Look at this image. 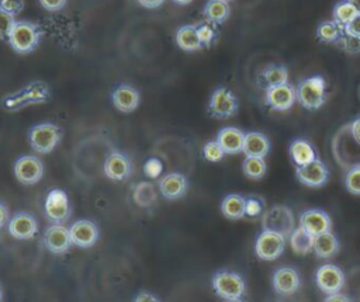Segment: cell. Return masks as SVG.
I'll use <instances>...</instances> for the list:
<instances>
[{
	"label": "cell",
	"mask_w": 360,
	"mask_h": 302,
	"mask_svg": "<svg viewBox=\"0 0 360 302\" xmlns=\"http://www.w3.org/2000/svg\"><path fill=\"white\" fill-rule=\"evenodd\" d=\"M51 96L52 93L49 86L42 80H35L24 86L21 90L4 96L1 105L6 111H18L27 105L48 103Z\"/></svg>",
	"instance_id": "6da1fadb"
},
{
	"label": "cell",
	"mask_w": 360,
	"mask_h": 302,
	"mask_svg": "<svg viewBox=\"0 0 360 302\" xmlns=\"http://www.w3.org/2000/svg\"><path fill=\"white\" fill-rule=\"evenodd\" d=\"M333 155L343 169L360 166V143L354 139L350 124L345 125L333 138Z\"/></svg>",
	"instance_id": "7a4b0ae2"
},
{
	"label": "cell",
	"mask_w": 360,
	"mask_h": 302,
	"mask_svg": "<svg viewBox=\"0 0 360 302\" xmlns=\"http://www.w3.org/2000/svg\"><path fill=\"white\" fill-rule=\"evenodd\" d=\"M7 41L14 52L21 55L31 53L38 48L41 41L39 27L31 21H15Z\"/></svg>",
	"instance_id": "3957f363"
},
{
	"label": "cell",
	"mask_w": 360,
	"mask_h": 302,
	"mask_svg": "<svg viewBox=\"0 0 360 302\" xmlns=\"http://www.w3.org/2000/svg\"><path fill=\"white\" fill-rule=\"evenodd\" d=\"M297 100L307 110H318L326 100L325 79L322 76H312L304 79L297 86Z\"/></svg>",
	"instance_id": "277c9868"
},
{
	"label": "cell",
	"mask_w": 360,
	"mask_h": 302,
	"mask_svg": "<svg viewBox=\"0 0 360 302\" xmlns=\"http://www.w3.org/2000/svg\"><path fill=\"white\" fill-rule=\"evenodd\" d=\"M62 138V129L55 124H38L34 125L28 132V140L31 147L37 153H51Z\"/></svg>",
	"instance_id": "5b68a950"
},
{
	"label": "cell",
	"mask_w": 360,
	"mask_h": 302,
	"mask_svg": "<svg viewBox=\"0 0 360 302\" xmlns=\"http://www.w3.org/2000/svg\"><path fill=\"white\" fill-rule=\"evenodd\" d=\"M294 214L292 211L285 205H274L262 216V226L263 230H271L283 237H288L291 232L294 230Z\"/></svg>",
	"instance_id": "8992f818"
},
{
	"label": "cell",
	"mask_w": 360,
	"mask_h": 302,
	"mask_svg": "<svg viewBox=\"0 0 360 302\" xmlns=\"http://www.w3.org/2000/svg\"><path fill=\"white\" fill-rule=\"evenodd\" d=\"M212 288L225 301H240L245 295L243 278L232 271H218L212 277Z\"/></svg>",
	"instance_id": "52a82bcc"
},
{
	"label": "cell",
	"mask_w": 360,
	"mask_h": 302,
	"mask_svg": "<svg viewBox=\"0 0 360 302\" xmlns=\"http://www.w3.org/2000/svg\"><path fill=\"white\" fill-rule=\"evenodd\" d=\"M208 111L214 118L219 119L233 117L238 112V100L229 88L218 87L210 98Z\"/></svg>",
	"instance_id": "ba28073f"
},
{
	"label": "cell",
	"mask_w": 360,
	"mask_h": 302,
	"mask_svg": "<svg viewBox=\"0 0 360 302\" xmlns=\"http://www.w3.org/2000/svg\"><path fill=\"white\" fill-rule=\"evenodd\" d=\"M44 174V164L42 162L31 155L21 156L17 159L14 164V176L15 178L25 185L37 184Z\"/></svg>",
	"instance_id": "9c48e42d"
},
{
	"label": "cell",
	"mask_w": 360,
	"mask_h": 302,
	"mask_svg": "<svg viewBox=\"0 0 360 302\" xmlns=\"http://www.w3.org/2000/svg\"><path fill=\"white\" fill-rule=\"evenodd\" d=\"M284 240L285 237H283L276 232L263 230L256 239L255 251L257 257L262 260H266V261L276 260L277 257H280V254L284 250Z\"/></svg>",
	"instance_id": "30bf717a"
},
{
	"label": "cell",
	"mask_w": 360,
	"mask_h": 302,
	"mask_svg": "<svg viewBox=\"0 0 360 302\" xmlns=\"http://www.w3.org/2000/svg\"><path fill=\"white\" fill-rule=\"evenodd\" d=\"M45 212L46 216L55 223H62L70 218L72 209L68 199V195L62 190H51L45 199Z\"/></svg>",
	"instance_id": "8fae6325"
},
{
	"label": "cell",
	"mask_w": 360,
	"mask_h": 302,
	"mask_svg": "<svg viewBox=\"0 0 360 302\" xmlns=\"http://www.w3.org/2000/svg\"><path fill=\"white\" fill-rule=\"evenodd\" d=\"M316 285L321 288L322 292L333 294L339 292L345 285V274L338 265L325 264L321 265L315 274Z\"/></svg>",
	"instance_id": "7c38bea8"
},
{
	"label": "cell",
	"mask_w": 360,
	"mask_h": 302,
	"mask_svg": "<svg viewBox=\"0 0 360 302\" xmlns=\"http://www.w3.org/2000/svg\"><path fill=\"white\" fill-rule=\"evenodd\" d=\"M295 174L300 183H302L307 187L316 188L326 184L329 171L319 159H315L305 166H297Z\"/></svg>",
	"instance_id": "4fadbf2b"
},
{
	"label": "cell",
	"mask_w": 360,
	"mask_h": 302,
	"mask_svg": "<svg viewBox=\"0 0 360 302\" xmlns=\"http://www.w3.org/2000/svg\"><path fill=\"white\" fill-rule=\"evenodd\" d=\"M295 98H297V91L288 83L270 86L266 90V104L278 111H285L291 108Z\"/></svg>",
	"instance_id": "5bb4252c"
},
{
	"label": "cell",
	"mask_w": 360,
	"mask_h": 302,
	"mask_svg": "<svg viewBox=\"0 0 360 302\" xmlns=\"http://www.w3.org/2000/svg\"><path fill=\"white\" fill-rule=\"evenodd\" d=\"M8 232L14 239L28 240L34 237L38 232L37 219L28 212H17L8 221Z\"/></svg>",
	"instance_id": "9a60e30c"
},
{
	"label": "cell",
	"mask_w": 360,
	"mask_h": 302,
	"mask_svg": "<svg viewBox=\"0 0 360 302\" xmlns=\"http://www.w3.org/2000/svg\"><path fill=\"white\" fill-rule=\"evenodd\" d=\"M44 243L46 249L53 254H63L73 244L69 229L59 223L46 228L44 233Z\"/></svg>",
	"instance_id": "2e32d148"
},
{
	"label": "cell",
	"mask_w": 360,
	"mask_h": 302,
	"mask_svg": "<svg viewBox=\"0 0 360 302\" xmlns=\"http://www.w3.org/2000/svg\"><path fill=\"white\" fill-rule=\"evenodd\" d=\"M72 243L77 247H91L98 239V229L91 221L80 219L69 228Z\"/></svg>",
	"instance_id": "e0dca14e"
},
{
	"label": "cell",
	"mask_w": 360,
	"mask_h": 302,
	"mask_svg": "<svg viewBox=\"0 0 360 302\" xmlns=\"http://www.w3.org/2000/svg\"><path fill=\"white\" fill-rule=\"evenodd\" d=\"M300 226L307 229L314 236H318L330 230L332 221L322 209H308L300 215Z\"/></svg>",
	"instance_id": "ac0fdd59"
},
{
	"label": "cell",
	"mask_w": 360,
	"mask_h": 302,
	"mask_svg": "<svg viewBox=\"0 0 360 302\" xmlns=\"http://www.w3.org/2000/svg\"><path fill=\"white\" fill-rule=\"evenodd\" d=\"M112 104L114 107L125 114H129L132 111H135L139 105V91L129 86V84H121L118 86L114 91H112Z\"/></svg>",
	"instance_id": "d6986e66"
},
{
	"label": "cell",
	"mask_w": 360,
	"mask_h": 302,
	"mask_svg": "<svg viewBox=\"0 0 360 302\" xmlns=\"http://www.w3.org/2000/svg\"><path fill=\"white\" fill-rule=\"evenodd\" d=\"M300 287V277L294 268L281 267L273 274V288L278 295H292Z\"/></svg>",
	"instance_id": "ffe728a7"
},
{
	"label": "cell",
	"mask_w": 360,
	"mask_h": 302,
	"mask_svg": "<svg viewBox=\"0 0 360 302\" xmlns=\"http://www.w3.org/2000/svg\"><path fill=\"white\" fill-rule=\"evenodd\" d=\"M159 190L167 199H179L187 191V178L180 173H170L159 180Z\"/></svg>",
	"instance_id": "44dd1931"
},
{
	"label": "cell",
	"mask_w": 360,
	"mask_h": 302,
	"mask_svg": "<svg viewBox=\"0 0 360 302\" xmlns=\"http://www.w3.org/2000/svg\"><path fill=\"white\" fill-rule=\"evenodd\" d=\"M243 140H245V133L240 129L233 126L222 128L217 136V142L228 155H236L242 152Z\"/></svg>",
	"instance_id": "7402d4cb"
},
{
	"label": "cell",
	"mask_w": 360,
	"mask_h": 302,
	"mask_svg": "<svg viewBox=\"0 0 360 302\" xmlns=\"http://www.w3.org/2000/svg\"><path fill=\"white\" fill-rule=\"evenodd\" d=\"M129 171H131L129 160L122 153H118V152L111 153L104 163V173L111 180L122 181L129 176Z\"/></svg>",
	"instance_id": "603a6c76"
},
{
	"label": "cell",
	"mask_w": 360,
	"mask_h": 302,
	"mask_svg": "<svg viewBox=\"0 0 360 302\" xmlns=\"http://www.w3.org/2000/svg\"><path fill=\"white\" fill-rule=\"evenodd\" d=\"M270 150V140L262 132H248L242 152L249 157H264Z\"/></svg>",
	"instance_id": "cb8c5ba5"
},
{
	"label": "cell",
	"mask_w": 360,
	"mask_h": 302,
	"mask_svg": "<svg viewBox=\"0 0 360 302\" xmlns=\"http://www.w3.org/2000/svg\"><path fill=\"white\" fill-rule=\"evenodd\" d=\"M176 44L186 52H195L202 48V44L197 34V25H181L176 32Z\"/></svg>",
	"instance_id": "d4e9b609"
},
{
	"label": "cell",
	"mask_w": 360,
	"mask_h": 302,
	"mask_svg": "<svg viewBox=\"0 0 360 302\" xmlns=\"http://www.w3.org/2000/svg\"><path fill=\"white\" fill-rule=\"evenodd\" d=\"M290 156L295 166H305L316 159V153L314 146L301 138H297L290 145Z\"/></svg>",
	"instance_id": "484cf974"
},
{
	"label": "cell",
	"mask_w": 360,
	"mask_h": 302,
	"mask_svg": "<svg viewBox=\"0 0 360 302\" xmlns=\"http://www.w3.org/2000/svg\"><path fill=\"white\" fill-rule=\"evenodd\" d=\"M314 242L315 236L302 226H298L290 235L291 249L297 254H308L311 250H314Z\"/></svg>",
	"instance_id": "4316f807"
},
{
	"label": "cell",
	"mask_w": 360,
	"mask_h": 302,
	"mask_svg": "<svg viewBox=\"0 0 360 302\" xmlns=\"http://www.w3.org/2000/svg\"><path fill=\"white\" fill-rule=\"evenodd\" d=\"M221 212L225 218L236 221L245 216V198L239 194H229L221 202Z\"/></svg>",
	"instance_id": "83f0119b"
},
{
	"label": "cell",
	"mask_w": 360,
	"mask_h": 302,
	"mask_svg": "<svg viewBox=\"0 0 360 302\" xmlns=\"http://www.w3.org/2000/svg\"><path fill=\"white\" fill-rule=\"evenodd\" d=\"M338 250H339V242L335 237V235L330 233V230L315 236L314 251L318 257H321V258L332 257L333 254L338 253Z\"/></svg>",
	"instance_id": "f1b7e54d"
},
{
	"label": "cell",
	"mask_w": 360,
	"mask_h": 302,
	"mask_svg": "<svg viewBox=\"0 0 360 302\" xmlns=\"http://www.w3.org/2000/svg\"><path fill=\"white\" fill-rule=\"evenodd\" d=\"M229 13H231L229 4L225 0H210L202 10L204 17L214 24L225 22L226 18L229 17Z\"/></svg>",
	"instance_id": "f546056e"
},
{
	"label": "cell",
	"mask_w": 360,
	"mask_h": 302,
	"mask_svg": "<svg viewBox=\"0 0 360 302\" xmlns=\"http://www.w3.org/2000/svg\"><path fill=\"white\" fill-rule=\"evenodd\" d=\"M357 14H359V11L356 10V7L350 1H347V0L339 1L333 7V11H332L333 21L338 22L342 28H345V25H347Z\"/></svg>",
	"instance_id": "4dcf8cb0"
},
{
	"label": "cell",
	"mask_w": 360,
	"mask_h": 302,
	"mask_svg": "<svg viewBox=\"0 0 360 302\" xmlns=\"http://www.w3.org/2000/svg\"><path fill=\"white\" fill-rule=\"evenodd\" d=\"M342 34H343V28L338 22H335L333 20L332 21H322L316 28V37L322 42H326V44L336 42L340 38Z\"/></svg>",
	"instance_id": "1f68e13d"
},
{
	"label": "cell",
	"mask_w": 360,
	"mask_h": 302,
	"mask_svg": "<svg viewBox=\"0 0 360 302\" xmlns=\"http://www.w3.org/2000/svg\"><path fill=\"white\" fill-rule=\"evenodd\" d=\"M155 199H156V191L152 183L141 181L139 184H136L134 190V201L139 206H143V208L150 206L155 202Z\"/></svg>",
	"instance_id": "d6a6232c"
},
{
	"label": "cell",
	"mask_w": 360,
	"mask_h": 302,
	"mask_svg": "<svg viewBox=\"0 0 360 302\" xmlns=\"http://www.w3.org/2000/svg\"><path fill=\"white\" fill-rule=\"evenodd\" d=\"M243 173L250 180H260L266 174V162L264 157H249L246 156L243 162Z\"/></svg>",
	"instance_id": "836d02e7"
},
{
	"label": "cell",
	"mask_w": 360,
	"mask_h": 302,
	"mask_svg": "<svg viewBox=\"0 0 360 302\" xmlns=\"http://www.w3.org/2000/svg\"><path fill=\"white\" fill-rule=\"evenodd\" d=\"M262 76H263V80L267 84V87L284 84L288 80V70L281 65H271L264 69Z\"/></svg>",
	"instance_id": "e575fe53"
},
{
	"label": "cell",
	"mask_w": 360,
	"mask_h": 302,
	"mask_svg": "<svg viewBox=\"0 0 360 302\" xmlns=\"http://www.w3.org/2000/svg\"><path fill=\"white\" fill-rule=\"evenodd\" d=\"M346 190L353 195H360V166H354L347 170L345 177Z\"/></svg>",
	"instance_id": "d590c367"
},
{
	"label": "cell",
	"mask_w": 360,
	"mask_h": 302,
	"mask_svg": "<svg viewBox=\"0 0 360 302\" xmlns=\"http://www.w3.org/2000/svg\"><path fill=\"white\" fill-rule=\"evenodd\" d=\"M225 152L224 149L221 147V145L217 142V140H211V142H207L202 147V156L205 160L208 162H212V163H217L219 160H222Z\"/></svg>",
	"instance_id": "8d00e7d4"
},
{
	"label": "cell",
	"mask_w": 360,
	"mask_h": 302,
	"mask_svg": "<svg viewBox=\"0 0 360 302\" xmlns=\"http://www.w3.org/2000/svg\"><path fill=\"white\" fill-rule=\"evenodd\" d=\"M335 44L339 45L347 53H359L360 52V38L349 35L345 31H343V34L340 35V38Z\"/></svg>",
	"instance_id": "74e56055"
},
{
	"label": "cell",
	"mask_w": 360,
	"mask_h": 302,
	"mask_svg": "<svg viewBox=\"0 0 360 302\" xmlns=\"http://www.w3.org/2000/svg\"><path fill=\"white\" fill-rule=\"evenodd\" d=\"M15 15L8 14L0 8V39H7L8 34L15 22Z\"/></svg>",
	"instance_id": "f35d334b"
},
{
	"label": "cell",
	"mask_w": 360,
	"mask_h": 302,
	"mask_svg": "<svg viewBox=\"0 0 360 302\" xmlns=\"http://www.w3.org/2000/svg\"><path fill=\"white\" fill-rule=\"evenodd\" d=\"M263 201L260 198H248L245 199V216L257 218L263 212Z\"/></svg>",
	"instance_id": "ab89813d"
},
{
	"label": "cell",
	"mask_w": 360,
	"mask_h": 302,
	"mask_svg": "<svg viewBox=\"0 0 360 302\" xmlns=\"http://www.w3.org/2000/svg\"><path fill=\"white\" fill-rule=\"evenodd\" d=\"M197 34H198V38H200L202 46L210 48L214 38H215L214 28L208 24H200V25H197Z\"/></svg>",
	"instance_id": "60d3db41"
},
{
	"label": "cell",
	"mask_w": 360,
	"mask_h": 302,
	"mask_svg": "<svg viewBox=\"0 0 360 302\" xmlns=\"http://www.w3.org/2000/svg\"><path fill=\"white\" fill-rule=\"evenodd\" d=\"M24 7L25 0H0V8L13 15H18Z\"/></svg>",
	"instance_id": "b9f144b4"
},
{
	"label": "cell",
	"mask_w": 360,
	"mask_h": 302,
	"mask_svg": "<svg viewBox=\"0 0 360 302\" xmlns=\"http://www.w3.org/2000/svg\"><path fill=\"white\" fill-rule=\"evenodd\" d=\"M143 171H145V174L148 176V177H150V178H156L158 176H160V173H162V163H160V160L159 159H149L146 163H145V166H143Z\"/></svg>",
	"instance_id": "7bdbcfd3"
},
{
	"label": "cell",
	"mask_w": 360,
	"mask_h": 302,
	"mask_svg": "<svg viewBox=\"0 0 360 302\" xmlns=\"http://www.w3.org/2000/svg\"><path fill=\"white\" fill-rule=\"evenodd\" d=\"M343 31L349 35H353L356 38H360V13L347 24L345 25Z\"/></svg>",
	"instance_id": "ee69618b"
},
{
	"label": "cell",
	"mask_w": 360,
	"mask_h": 302,
	"mask_svg": "<svg viewBox=\"0 0 360 302\" xmlns=\"http://www.w3.org/2000/svg\"><path fill=\"white\" fill-rule=\"evenodd\" d=\"M39 3L48 11H59L66 6L68 0H39Z\"/></svg>",
	"instance_id": "f6af8a7d"
},
{
	"label": "cell",
	"mask_w": 360,
	"mask_h": 302,
	"mask_svg": "<svg viewBox=\"0 0 360 302\" xmlns=\"http://www.w3.org/2000/svg\"><path fill=\"white\" fill-rule=\"evenodd\" d=\"M145 8H158L163 4L165 0H136Z\"/></svg>",
	"instance_id": "bcb514c9"
},
{
	"label": "cell",
	"mask_w": 360,
	"mask_h": 302,
	"mask_svg": "<svg viewBox=\"0 0 360 302\" xmlns=\"http://www.w3.org/2000/svg\"><path fill=\"white\" fill-rule=\"evenodd\" d=\"M350 129H352L354 139L360 143V115L350 124Z\"/></svg>",
	"instance_id": "7dc6e473"
},
{
	"label": "cell",
	"mask_w": 360,
	"mask_h": 302,
	"mask_svg": "<svg viewBox=\"0 0 360 302\" xmlns=\"http://www.w3.org/2000/svg\"><path fill=\"white\" fill-rule=\"evenodd\" d=\"M7 221H8V211H7V206L0 202V228H3Z\"/></svg>",
	"instance_id": "c3c4849f"
},
{
	"label": "cell",
	"mask_w": 360,
	"mask_h": 302,
	"mask_svg": "<svg viewBox=\"0 0 360 302\" xmlns=\"http://www.w3.org/2000/svg\"><path fill=\"white\" fill-rule=\"evenodd\" d=\"M325 301H328V302H332V301H339V302H345V301H350L347 296H345V295H342V294H339V292H333V294H328V296H326V299Z\"/></svg>",
	"instance_id": "681fc988"
},
{
	"label": "cell",
	"mask_w": 360,
	"mask_h": 302,
	"mask_svg": "<svg viewBox=\"0 0 360 302\" xmlns=\"http://www.w3.org/2000/svg\"><path fill=\"white\" fill-rule=\"evenodd\" d=\"M135 301H136V302H139V301H141V302H145V301H158V299H156V296H153V295L149 294V292H141V294L135 298Z\"/></svg>",
	"instance_id": "f907efd6"
},
{
	"label": "cell",
	"mask_w": 360,
	"mask_h": 302,
	"mask_svg": "<svg viewBox=\"0 0 360 302\" xmlns=\"http://www.w3.org/2000/svg\"><path fill=\"white\" fill-rule=\"evenodd\" d=\"M347 1H350L356 7V10L360 13V0H347Z\"/></svg>",
	"instance_id": "816d5d0a"
},
{
	"label": "cell",
	"mask_w": 360,
	"mask_h": 302,
	"mask_svg": "<svg viewBox=\"0 0 360 302\" xmlns=\"http://www.w3.org/2000/svg\"><path fill=\"white\" fill-rule=\"evenodd\" d=\"M174 3L180 4V6H186V4H190L193 0H173Z\"/></svg>",
	"instance_id": "f5cc1de1"
},
{
	"label": "cell",
	"mask_w": 360,
	"mask_h": 302,
	"mask_svg": "<svg viewBox=\"0 0 360 302\" xmlns=\"http://www.w3.org/2000/svg\"><path fill=\"white\" fill-rule=\"evenodd\" d=\"M0 301H3V289H1V287H0Z\"/></svg>",
	"instance_id": "db71d44e"
},
{
	"label": "cell",
	"mask_w": 360,
	"mask_h": 302,
	"mask_svg": "<svg viewBox=\"0 0 360 302\" xmlns=\"http://www.w3.org/2000/svg\"><path fill=\"white\" fill-rule=\"evenodd\" d=\"M225 1H231V0H225Z\"/></svg>",
	"instance_id": "11a10c76"
}]
</instances>
